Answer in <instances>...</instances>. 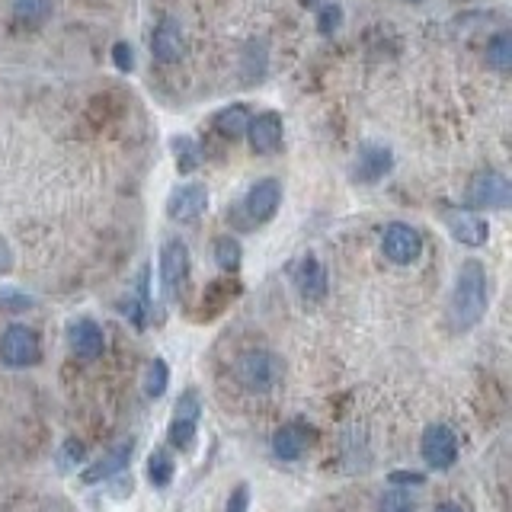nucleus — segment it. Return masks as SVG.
<instances>
[{
    "label": "nucleus",
    "mask_w": 512,
    "mask_h": 512,
    "mask_svg": "<svg viewBox=\"0 0 512 512\" xmlns=\"http://www.w3.org/2000/svg\"><path fill=\"white\" fill-rule=\"evenodd\" d=\"M490 292H487V272L477 260L461 263L458 279H455V292L448 301V324L455 333H468L474 330L487 314Z\"/></svg>",
    "instance_id": "nucleus-1"
},
{
    "label": "nucleus",
    "mask_w": 512,
    "mask_h": 512,
    "mask_svg": "<svg viewBox=\"0 0 512 512\" xmlns=\"http://www.w3.org/2000/svg\"><path fill=\"white\" fill-rule=\"evenodd\" d=\"M234 375L240 388L250 394H269L282 378V359L269 349H250L237 359Z\"/></svg>",
    "instance_id": "nucleus-2"
},
{
    "label": "nucleus",
    "mask_w": 512,
    "mask_h": 512,
    "mask_svg": "<svg viewBox=\"0 0 512 512\" xmlns=\"http://www.w3.org/2000/svg\"><path fill=\"white\" fill-rule=\"evenodd\" d=\"M279 205H282V186L276 180H260L247 189L244 202L234 208V218L240 228H256V224H266L276 215Z\"/></svg>",
    "instance_id": "nucleus-3"
},
{
    "label": "nucleus",
    "mask_w": 512,
    "mask_h": 512,
    "mask_svg": "<svg viewBox=\"0 0 512 512\" xmlns=\"http://www.w3.org/2000/svg\"><path fill=\"white\" fill-rule=\"evenodd\" d=\"M199 416H202V400H199V391L196 388H186L176 400V413L170 420V429H167V439L173 448H180V452H189L192 445H196V436H199Z\"/></svg>",
    "instance_id": "nucleus-4"
},
{
    "label": "nucleus",
    "mask_w": 512,
    "mask_h": 512,
    "mask_svg": "<svg viewBox=\"0 0 512 512\" xmlns=\"http://www.w3.org/2000/svg\"><path fill=\"white\" fill-rule=\"evenodd\" d=\"M39 359H42L39 333L23 324H10L4 336H0V362L7 368H29L39 365Z\"/></svg>",
    "instance_id": "nucleus-5"
},
{
    "label": "nucleus",
    "mask_w": 512,
    "mask_h": 512,
    "mask_svg": "<svg viewBox=\"0 0 512 512\" xmlns=\"http://www.w3.org/2000/svg\"><path fill=\"white\" fill-rule=\"evenodd\" d=\"M189 247L183 244L180 237H170L164 247H160V285H164V295L170 301H176L183 295V288L189 282Z\"/></svg>",
    "instance_id": "nucleus-6"
},
{
    "label": "nucleus",
    "mask_w": 512,
    "mask_h": 512,
    "mask_svg": "<svg viewBox=\"0 0 512 512\" xmlns=\"http://www.w3.org/2000/svg\"><path fill=\"white\" fill-rule=\"evenodd\" d=\"M468 202L474 208H490V212H503L512 202V186L500 170H480L468 183Z\"/></svg>",
    "instance_id": "nucleus-7"
},
{
    "label": "nucleus",
    "mask_w": 512,
    "mask_h": 512,
    "mask_svg": "<svg viewBox=\"0 0 512 512\" xmlns=\"http://www.w3.org/2000/svg\"><path fill=\"white\" fill-rule=\"evenodd\" d=\"M420 455L432 471H448L458 461V436L448 426L432 423L420 439Z\"/></svg>",
    "instance_id": "nucleus-8"
},
{
    "label": "nucleus",
    "mask_w": 512,
    "mask_h": 512,
    "mask_svg": "<svg viewBox=\"0 0 512 512\" xmlns=\"http://www.w3.org/2000/svg\"><path fill=\"white\" fill-rule=\"evenodd\" d=\"M381 250H384V256H388L391 263H397V266H410V263L420 260V253H423V237H420V231H416V228H410V224L394 221V224H388V228H384V234H381Z\"/></svg>",
    "instance_id": "nucleus-9"
},
{
    "label": "nucleus",
    "mask_w": 512,
    "mask_h": 512,
    "mask_svg": "<svg viewBox=\"0 0 512 512\" xmlns=\"http://www.w3.org/2000/svg\"><path fill=\"white\" fill-rule=\"evenodd\" d=\"M445 228L452 234L461 247H484L490 237V224L480 218L477 212H468V208H442Z\"/></svg>",
    "instance_id": "nucleus-10"
},
{
    "label": "nucleus",
    "mask_w": 512,
    "mask_h": 512,
    "mask_svg": "<svg viewBox=\"0 0 512 512\" xmlns=\"http://www.w3.org/2000/svg\"><path fill=\"white\" fill-rule=\"evenodd\" d=\"M247 138H250V148L256 154H276L282 148V138H285L282 116L279 112H260V116H250Z\"/></svg>",
    "instance_id": "nucleus-11"
},
{
    "label": "nucleus",
    "mask_w": 512,
    "mask_h": 512,
    "mask_svg": "<svg viewBox=\"0 0 512 512\" xmlns=\"http://www.w3.org/2000/svg\"><path fill=\"white\" fill-rule=\"evenodd\" d=\"M292 279H295V288L304 301H324L327 298V269L324 263L317 260L314 253H304L301 260L295 263L292 269Z\"/></svg>",
    "instance_id": "nucleus-12"
},
{
    "label": "nucleus",
    "mask_w": 512,
    "mask_h": 512,
    "mask_svg": "<svg viewBox=\"0 0 512 512\" xmlns=\"http://www.w3.org/2000/svg\"><path fill=\"white\" fill-rule=\"evenodd\" d=\"M394 167V154L384 144H362L356 167H352V180L356 183H378L381 176H388Z\"/></svg>",
    "instance_id": "nucleus-13"
},
{
    "label": "nucleus",
    "mask_w": 512,
    "mask_h": 512,
    "mask_svg": "<svg viewBox=\"0 0 512 512\" xmlns=\"http://www.w3.org/2000/svg\"><path fill=\"white\" fill-rule=\"evenodd\" d=\"M68 343H71V352L80 359H100L103 349H106V336L100 330V324L90 317H80V320H71L68 324Z\"/></svg>",
    "instance_id": "nucleus-14"
},
{
    "label": "nucleus",
    "mask_w": 512,
    "mask_h": 512,
    "mask_svg": "<svg viewBox=\"0 0 512 512\" xmlns=\"http://www.w3.org/2000/svg\"><path fill=\"white\" fill-rule=\"evenodd\" d=\"M205 208H208V189L202 183H186L180 189H173L167 199V215L173 221H192V218H199Z\"/></svg>",
    "instance_id": "nucleus-15"
},
{
    "label": "nucleus",
    "mask_w": 512,
    "mask_h": 512,
    "mask_svg": "<svg viewBox=\"0 0 512 512\" xmlns=\"http://www.w3.org/2000/svg\"><path fill=\"white\" fill-rule=\"evenodd\" d=\"M132 452H135V442H122L116 448H109L103 458H96L90 468L80 474V480H84L87 487L103 484V480H112V477L122 474L128 468V461H132Z\"/></svg>",
    "instance_id": "nucleus-16"
},
{
    "label": "nucleus",
    "mask_w": 512,
    "mask_h": 512,
    "mask_svg": "<svg viewBox=\"0 0 512 512\" xmlns=\"http://www.w3.org/2000/svg\"><path fill=\"white\" fill-rule=\"evenodd\" d=\"M151 55L164 64H173L180 61L183 55V29L180 23L173 20V16H164V20L157 23L154 36H151Z\"/></svg>",
    "instance_id": "nucleus-17"
},
{
    "label": "nucleus",
    "mask_w": 512,
    "mask_h": 512,
    "mask_svg": "<svg viewBox=\"0 0 512 512\" xmlns=\"http://www.w3.org/2000/svg\"><path fill=\"white\" fill-rule=\"evenodd\" d=\"M308 448V432L304 426L292 423V426H282L276 436H272V455L279 461H298Z\"/></svg>",
    "instance_id": "nucleus-18"
},
{
    "label": "nucleus",
    "mask_w": 512,
    "mask_h": 512,
    "mask_svg": "<svg viewBox=\"0 0 512 512\" xmlns=\"http://www.w3.org/2000/svg\"><path fill=\"white\" fill-rule=\"evenodd\" d=\"M240 292V285L231 282V279H218L205 288V298H202V317H215L221 314L228 304L234 301V295Z\"/></svg>",
    "instance_id": "nucleus-19"
},
{
    "label": "nucleus",
    "mask_w": 512,
    "mask_h": 512,
    "mask_svg": "<svg viewBox=\"0 0 512 512\" xmlns=\"http://www.w3.org/2000/svg\"><path fill=\"white\" fill-rule=\"evenodd\" d=\"M247 122H250V109L247 106H228V109H221L218 116H215V128H218V135L221 138H240L247 132Z\"/></svg>",
    "instance_id": "nucleus-20"
},
{
    "label": "nucleus",
    "mask_w": 512,
    "mask_h": 512,
    "mask_svg": "<svg viewBox=\"0 0 512 512\" xmlns=\"http://www.w3.org/2000/svg\"><path fill=\"white\" fill-rule=\"evenodd\" d=\"M173 471H176V464H173L167 448H157V452H151V458H148V480H151L157 490H167L170 487Z\"/></svg>",
    "instance_id": "nucleus-21"
},
{
    "label": "nucleus",
    "mask_w": 512,
    "mask_h": 512,
    "mask_svg": "<svg viewBox=\"0 0 512 512\" xmlns=\"http://www.w3.org/2000/svg\"><path fill=\"white\" fill-rule=\"evenodd\" d=\"M240 260H244V250L234 237H218L215 240V263L221 272H237L240 269Z\"/></svg>",
    "instance_id": "nucleus-22"
},
{
    "label": "nucleus",
    "mask_w": 512,
    "mask_h": 512,
    "mask_svg": "<svg viewBox=\"0 0 512 512\" xmlns=\"http://www.w3.org/2000/svg\"><path fill=\"white\" fill-rule=\"evenodd\" d=\"M487 64L496 71H509L512 68V36H509V32L493 36V42L487 45Z\"/></svg>",
    "instance_id": "nucleus-23"
},
{
    "label": "nucleus",
    "mask_w": 512,
    "mask_h": 512,
    "mask_svg": "<svg viewBox=\"0 0 512 512\" xmlns=\"http://www.w3.org/2000/svg\"><path fill=\"white\" fill-rule=\"evenodd\" d=\"M173 157H176V170L180 173H192V170H199V144L192 141V138H176L173 141Z\"/></svg>",
    "instance_id": "nucleus-24"
},
{
    "label": "nucleus",
    "mask_w": 512,
    "mask_h": 512,
    "mask_svg": "<svg viewBox=\"0 0 512 512\" xmlns=\"http://www.w3.org/2000/svg\"><path fill=\"white\" fill-rule=\"evenodd\" d=\"M167 384H170V368H167V362L164 359H154L148 365V375H144V394L154 397V400L164 397Z\"/></svg>",
    "instance_id": "nucleus-25"
},
{
    "label": "nucleus",
    "mask_w": 512,
    "mask_h": 512,
    "mask_svg": "<svg viewBox=\"0 0 512 512\" xmlns=\"http://www.w3.org/2000/svg\"><path fill=\"white\" fill-rule=\"evenodd\" d=\"M378 512H416V503L404 487H394L378 500Z\"/></svg>",
    "instance_id": "nucleus-26"
},
{
    "label": "nucleus",
    "mask_w": 512,
    "mask_h": 512,
    "mask_svg": "<svg viewBox=\"0 0 512 512\" xmlns=\"http://www.w3.org/2000/svg\"><path fill=\"white\" fill-rule=\"evenodd\" d=\"M13 13L23 23H42L48 16V0H13Z\"/></svg>",
    "instance_id": "nucleus-27"
},
{
    "label": "nucleus",
    "mask_w": 512,
    "mask_h": 512,
    "mask_svg": "<svg viewBox=\"0 0 512 512\" xmlns=\"http://www.w3.org/2000/svg\"><path fill=\"white\" fill-rule=\"evenodd\" d=\"M343 26V7L340 4H324L320 7V16H317V29L320 36H333L336 29Z\"/></svg>",
    "instance_id": "nucleus-28"
},
{
    "label": "nucleus",
    "mask_w": 512,
    "mask_h": 512,
    "mask_svg": "<svg viewBox=\"0 0 512 512\" xmlns=\"http://www.w3.org/2000/svg\"><path fill=\"white\" fill-rule=\"evenodd\" d=\"M29 308H36V298L16 292V288H0V311H29Z\"/></svg>",
    "instance_id": "nucleus-29"
},
{
    "label": "nucleus",
    "mask_w": 512,
    "mask_h": 512,
    "mask_svg": "<svg viewBox=\"0 0 512 512\" xmlns=\"http://www.w3.org/2000/svg\"><path fill=\"white\" fill-rule=\"evenodd\" d=\"M84 455H87L84 442H77V439H68V442L61 445V452H58V468H61V471H71L74 464H80V461H84Z\"/></svg>",
    "instance_id": "nucleus-30"
},
{
    "label": "nucleus",
    "mask_w": 512,
    "mask_h": 512,
    "mask_svg": "<svg viewBox=\"0 0 512 512\" xmlns=\"http://www.w3.org/2000/svg\"><path fill=\"white\" fill-rule=\"evenodd\" d=\"M388 484L391 487H423L426 484V474H420V471H391L388 474Z\"/></svg>",
    "instance_id": "nucleus-31"
},
{
    "label": "nucleus",
    "mask_w": 512,
    "mask_h": 512,
    "mask_svg": "<svg viewBox=\"0 0 512 512\" xmlns=\"http://www.w3.org/2000/svg\"><path fill=\"white\" fill-rule=\"evenodd\" d=\"M250 509V487L247 484H237L228 496V506H224V512H247Z\"/></svg>",
    "instance_id": "nucleus-32"
},
{
    "label": "nucleus",
    "mask_w": 512,
    "mask_h": 512,
    "mask_svg": "<svg viewBox=\"0 0 512 512\" xmlns=\"http://www.w3.org/2000/svg\"><path fill=\"white\" fill-rule=\"evenodd\" d=\"M112 61H116V68H119V71H132V68H135V52H132V45H128V42H116V45H112Z\"/></svg>",
    "instance_id": "nucleus-33"
},
{
    "label": "nucleus",
    "mask_w": 512,
    "mask_h": 512,
    "mask_svg": "<svg viewBox=\"0 0 512 512\" xmlns=\"http://www.w3.org/2000/svg\"><path fill=\"white\" fill-rule=\"evenodd\" d=\"M10 269H13V247H10V240L0 234V276H7Z\"/></svg>",
    "instance_id": "nucleus-34"
},
{
    "label": "nucleus",
    "mask_w": 512,
    "mask_h": 512,
    "mask_svg": "<svg viewBox=\"0 0 512 512\" xmlns=\"http://www.w3.org/2000/svg\"><path fill=\"white\" fill-rule=\"evenodd\" d=\"M436 512H461V506H452V503H442V506H436Z\"/></svg>",
    "instance_id": "nucleus-35"
},
{
    "label": "nucleus",
    "mask_w": 512,
    "mask_h": 512,
    "mask_svg": "<svg viewBox=\"0 0 512 512\" xmlns=\"http://www.w3.org/2000/svg\"><path fill=\"white\" fill-rule=\"evenodd\" d=\"M301 4H304V7H314V4H317V0H301Z\"/></svg>",
    "instance_id": "nucleus-36"
},
{
    "label": "nucleus",
    "mask_w": 512,
    "mask_h": 512,
    "mask_svg": "<svg viewBox=\"0 0 512 512\" xmlns=\"http://www.w3.org/2000/svg\"><path fill=\"white\" fill-rule=\"evenodd\" d=\"M410 4H420V0H410Z\"/></svg>",
    "instance_id": "nucleus-37"
}]
</instances>
